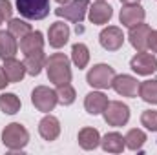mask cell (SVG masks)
Instances as JSON below:
<instances>
[{"label":"cell","instance_id":"obj_33","mask_svg":"<svg viewBox=\"0 0 157 155\" xmlns=\"http://www.w3.org/2000/svg\"><path fill=\"white\" fill-rule=\"evenodd\" d=\"M122 4H139V0H121Z\"/></svg>","mask_w":157,"mask_h":155},{"label":"cell","instance_id":"obj_35","mask_svg":"<svg viewBox=\"0 0 157 155\" xmlns=\"http://www.w3.org/2000/svg\"><path fill=\"white\" fill-rule=\"evenodd\" d=\"M2 22H4V20H2V17H0V26H2Z\"/></svg>","mask_w":157,"mask_h":155},{"label":"cell","instance_id":"obj_21","mask_svg":"<svg viewBox=\"0 0 157 155\" xmlns=\"http://www.w3.org/2000/svg\"><path fill=\"white\" fill-rule=\"evenodd\" d=\"M78 144L84 150H95L101 144V135L95 128H82L78 131Z\"/></svg>","mask_w":157,"mask_h":155},{"label":"cell","instance_id":"obj_31","mask_svg":"<svg viewBox=\"0 0 157 155\" xmlns=\"http://www.w3.org/2000/svg\"><path fill=\"white\" fill-rule=\"evenodd\" d=\"M148 47L154 53H157V31H152L150 33V37H148Z\"/></svg>","mask_w":157,"mask_h":155},{"label":"cell","instance_id":"obj_18","mask_svg":"<svg viewBox=\"0 0 157 155\" xmlns=\"http://www.w3.org/2000/svg\"><path fill=\"white\" fill-rule=\"evenodd\" d=\"M4 71H6V77L9 78V82H20L24 75H26V66L24 62L17 60V59H6L4 60Z\"/></svg>","mask_w":157,"mask_h":155},{"label":"cell","instance_id":"obj_11","mask_svg":"<svg viewBox=\"0 0 157 155\" xmlns=\"http://www.w3.org/2000/svg\"><path fill=\"white\" fill-rule=\"evenodd\" d=\"M112 88L122 97H135L139 91V82L132 75H115Z\"/></svg>","mask_w":157,"mask_h":155},{"label":"cell","instance_id":"obj_19","mask_svg":"<svg viewBox=\"0 0 157 155\" xmlns=\"http://www.w3.org/2000/svg\"><path fill=\"white\" fill-rule=\"evenodd\" d=\"M18 51V44L17 39L9 33V31H0V59H13Z\"/></svg>","mask_w":157,"mask_h":155},{"label":"cell","instance_id":"obj_7","mask_svg":"<svg viewBox=\"0 0 157 155\" xmlns=\"http://www.w3.org/2000/svg\"><path fill=\"white\" fill-rule=\"evenodd\" d=\"M102 113H104V120L110 126L119 128V126H124L128 122V119H130V108L126 104L119 102V100H112V102H108V106H106V110Z\"/></svg>","mask_w":157,"mask_h":155},{"label":"cell","instance_id":"obj_10","mask_svg":"<svg viewBox=\"0 0 157 155\" xmlns=\"http://www.w3.org/2000/svg\"><path fill=\"white\" fill-rule=\"evenodd\" d=\"M144 9L139 6V4H124V7L121 9V24L126 26V28H133L137 24H141L144 20Z\"/></svg>","mask_w":157,"mask_h":155},{"label":"cell","instance_id":"obj_29","mask_svg":"<svg viewBox=\"0 0 157 155\" xmlns=\"http://www.w3.org/2000/svg\"><path fill=\"white\" fill-rule=\"evenodd\" d=\"M141 124H143L144 128H148L150 131H157V112H154V110L143 112V115H141Z\"/></svg>","mask_w":157,"mask_h":155},{"label":"cell","instance_id":"obj_1","mask_svg":"<svg viewBox=\"0 0 157 155\" xmlns=\"http://www.w3.org/2000/svg\"><path fill=\"white\" fill-rule=\"evenodd\" d=\"M46 71H48L49 82H53L55 86L71 82L70 59H68L64 53H53V55L46 60Z\"/></svg>","mask_w":157,"mask_h":155},{"label":"cell","instance_id":"obj_12","mask_svg":"<svg viewBox=\"0 0 157 155\" xmlns=\"http://www.w3.org/2000/svg\"><path fill=\"white\" fill-rule=\"evenodd\" d=\"M150 33H152L150 26H148V24H143V22L137 24V26H133V28H130V35H128L130 44H132L137 51H146Z\"/></svg>","mask_w":157,"mask_h":155},{"label":"cell","instance_id":"obj_17","mask_svg":"<svg viewBox=\"0 0 157 155\" xmlns=\"http://www.w3.org/2000/svg\"><path fill=\"white\" fill-rule=\"evenodd\" d=\"M44 47V37L40 31H29L24 39H20V49L24 55H31V53H39Z\"/></svg>","mask_w":157,"mask_h":155},{"label":"cell","instance_id":"obj_5","mask_svg":"<svg viewBox=\"0 0 157 155\" xmlns=\"http://www.w3.org/2000/svg\"><path fill=\"white\" fill-rule=\"evenodd\" d=\"M90 9V0H73V2H66L64 6L55 9L57 17H62L70 22H82L86 17V11Z\"/></svg>","mask_w":157,"mask_h":155},{"label":"cell","instance_id":"obj_8","mask_svg":"<svg viewBox=\"0 0 157 155\" xmlns=\"http://www.w3.org/2000/svg\"><path fill=\"white\" fill-rule=\"evenodd\" d=\"M130 68L137 73V75H152L157 71V59L154 55L146 53V51H139L132 60H130Z\"/></svg>","mask_w":157,"mask_h":155},{"label":"cell","instance_id":"obj_16","mask_svg":"<svg viewBox=\"0 0 157 155\" xmlns=\"http://www.w3.org/2000/svg\"><path fill=\"white\" fill-rule=\"evenodd\" d=\"M39 133L42 135V139L46 141H55L60 133V122L59 119L53 115H46L39 122Z\"/></svg>","mask_w":157,"mask_h":155},{"label":"cell","instance_id":"obj_4","mask_svg":"<svg viewBox=\"0 0 157 155\" xmlns=\"http://www.w3.org/2000/svg\"><path fill=\"white\" fill-rule=\"evenodd\" d=\"M115 78V70L108 64H97L88 71V84L91 88H99V89H106L112 88V82Z\"/></svg>","mask_w":157,"mask_h":155},{"label":"cell","instance_id":"obj_15","mask_svg":"<svg viewBox=\"0 0 157 155\" xmlns=\"http://www.w3.org/2000/svg\"><path fill=\"white\" fill-rule=\"evenodd\" d=\"M113 11H112V6L106 4L104 0H97L91 7H90V20L91 24H106L110 18H112Z\"/></svg>","mask_w":157,"mask_h":155},{"label":"cell","instance_id":"obj_13","mask_svg":"<svg viewBox=\"0 0 157 155\" xmlns=\"http://www.w3.org/2000/svg\"><path fill=\"white\" fill-rule=\"evenodd\" d=\"M48 39H49V46L55 47V49L66 46V42L70 39V28H68V24H64V22H53L49 26Z\"/></svg>","mask_w":157,"mask_h":155},{"label":"cell","instance_id":"obj_25","mask_svg":"<svg viewBox=\"0 0 157 155\" xmlns=\"http://www.w3.org/2000/svg\"><path fill=\"white\" fill-rule=\"evenodd\" d=\"M0 110L7 115H15L20 110V99L15 93H2L0 95Z\"/></svg>","mask_w":157,"mask_h":155},{"label":"cell","instance_id":"obj_2","mask_svg":"<svg viewBox=\"0 0 157 155\" xmlns=\"http://www.w3.org/2000/svg\"><path fill=\"white\" fill-rule=\"evenodd\" d=\"M2 142H4L6 148H9V150H13V152L24 150L26 144L29 142V133H28V130H26L22 124L11 122V124H7V126L4 128V131H2Z\"/></svg>","mask_w":157,"mask_h":155},{"label":"cell","instance_id":"obj_22","mask_svg":"<svg viewBox=\"0 0 157 155\" xmlns=\"http://www.w3.org/2000/svg\"><path fill=\"white\" fill-rule=\"evenodd\" d=\"M46 55L39 51V53H31V55H26V60H24V66H26V73L37 77L42 68H46Z\"/></svg>","mask_w":157,"mask_h":155},{"label":"cell","instance_id":"obj_26","mask_svg":"<svg viewBox=\"0 0 157 155\" xmlns=\"http://www.w3.org/2000/svg\"><path fill=\"white\" fill-rule=\"evenodd\" d=\"M71 60H73V64L77 66L78 70H82V68L88 66V62H90V51H88V47L84 44L78 42V44H75L71 47Z\"/></svg>","mask_w":157,"mask_h":155},{"label":"cell","instance_id":"obj_28","mask_svg":"<svg viewBox=\"0 0 157 155\" xmlns=\"http://www.w3.org/2000/svg\"><path fill=\"white\" fill-rule=\"evenodd\" d=\"M75 89H73V86L68 82V84H60V86H57V99H59V102L62 104V106H70V104H73L75 102Z\"/></svg>","mask_w":157,"mask_h":155},{"label":"cell","instance_id":"obj_9","mask_svg":"<svg viewBox=\"0 0 157 155\" xmlns=\"http://www.w3.org/2000/svg\"><path fill=\"white\" fill-rule=\"evenodd\" d=\"M99 42H101V46H102L104 49H108V51H117V49L122 47V44H124V35H122L121 28H117V26H108V28H104V29L101 31Z\"/></svg>","mask_w":157,"mask_h":155},{"label":"cell","instance_id":"obj_30","mask_svg":"<svg viewBox=\"0 0 157 155\" xmlns=\"http://www.w3.org/2000/svg\"><path fill=\"white\" fill-rule=\"evenodd\" d=\"M11 15H13V6H11V2L9 0H0V17H2V20L6 22H9L11 20Z\"/></svg>","mask_w":157,"mask_h":155},{"label":"cell","instance_id":"obj_6","mask_svg":"<svg viewBox=\"0 0 157 155\" xmlns=\"http://www.w3.org/2000/svg\"><path fill=\"white\" fill-rule=\"evenodd\" d=\"M31 102L35 104V108H37L39 112L48 113V112H51V110L57 106V102H59L57 91H53V89H49V88H46V86H37V88L33 89V93H31Z\"/></svg>","mask_w":157,"mask_h":155},{"label":"cell","instance_id":"obj_23","mask_svg":"<svg viewBox=\"0 0 157 155\" xmlns=\"http://www.w3.org/2000/svg\"><path fill=\"white\" fill-rule=\"evenodd\" d=\"M124 142H126V148L137 152V150H141V148L144 146V142H146V133H144L143 130L133 128V130H130V131L126 133Z\"/></svg>","mask_w":157,"mask_h":155},{"label":"cell","instance_id":"obj_24","mask_svg":"<svg viewBox=\"0 0 157 155\" xmlns=\"http://www.w3.org/2000/svg\"><path fill=\"white\" fill-rule=\"evenodd\" d=\"M139 97L148 104H157V80L141 82L139 84Z\"/></svg>","mask_w":157,"mask_h":155},{"label":"cell","instance_id":"obj_20","mask_svg":"<svg viewBox=\"0 0 157 155\" xmlns=\"http://www.w3.org/2000/svg\"><path fill=\"white\" fill-rule=\"evenodd\" d=\"M101 146L108 153H121L126 148V142H124V137L121 133L112 131V133H106L104 139H101Z\"/></svg>","mask_w":157,"mask_h":155},{"label":"cell","instance_id":"obj_14","mask_svg":"<svg viewBox=\"0 0 157 155\" xmlns=\"http://www.w3.org/2000/svg\"><path fill=\"white\" fill-rule=\"evenodd\" d=\"M108 97L104 95V93H101V91H91V93H88L86 95V99H84V108H86V112L90 113V115H99V113H102L104 110H106V106H108Z\"/></svg>","mask_w":157,"mask_h":155},{"label":"cell","instance_id":"obj_27","mask_svg":"<svg viewBox=\"0 0 157 155\" xmlns=\"http://www.w3.org/2000/svg\"><path fill=\"white\" fill-rule=\"evenodd\" d=\"M7 31H9L15 39H24V37L31 31V26H29L26 20L11 18V20H9V24H7Z\"/></svg>","mask_w":157,"mask_h":155},{"label":"cell","instance_id":"obj_3","mask_svg":"<svg viewBox=\"0 0 157 155\" xmlns=\"http://www.w3.org/2000/svg\"><path fill=\"white\" fill-rule=\"evenodd\" d=\"M18 13L28 20H42L49 15V0H17Z\"/></svg>","mask_w":157,"mask_h":155},{"label":"cell","instance_id":"obj_34","mask_svg":"<svg viewBox=\"0 0 157 155\" xmlns=\"http://www.w3.org/2000/svg\"><path fill=\"white\" fill-rule=\"evenodd\" d=\"M59 4H66V2H70V0H57Z\"/></svg>","mask_w":157,"mask_h":155},{"label":"cell","instance_id":"obj_32","mask_svg":"<svg viewBox=\"0 0 157 155\" xmlns=\"http://www.w3.org/2000/svg\"><path fill=\"white\" fill-rule=\"evenodd\" d=\"M7 84H11V82H9V78L6 77V71H4V68H0V89H4Z\"/></svg>","mask_w":157,"mask_h":155}]
</instances>
